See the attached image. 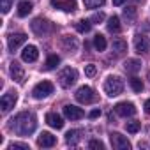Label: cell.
Returning a JSON list of instances; mask_svg holds the SVG:
<instances>
[{
	"label": "cell",
	"instance_id": "cell-29",
	"mask_svg": "<svg viewBox=\"0 0 150 150\" xmlns=\"http://www.w3.org/2000/svg\"><path fill=\"white\" fill-rule=\"evenodd\" d=\"M129 83H131V88H132L134 92H141V90H143V81H141L139 78L134 76V78L129 80Z\"/></svg>",
	"mask_w": 150,
	"mask_h": 150
},
{
	"label": "cell",
	"instance_id": "cell-22",
	"mask_svg": "<svg viewBox=\"0 0 150 150\" xmlns=\"http://www.w3.org/2000/svg\"><path fill=\"white\" fill-rule=\"evenodd\" d=\"M32 11V4L30 2H27V0H23V2H20L18 4V16L20 18H25V16H28V13Z\"/></svg>",
	"mask_w": 150,
	"mask_h": 150
},
{
	"label": "cell",
	"instance_id": "cell-23",
	"mask_svg": "<svg viewBox=\"0 0 150 150\" xmlns=\"http://www.w3.org/2000/svg\"><path fill=\"white\" fill-rule=\"evenodd\" d=\"M90 28H92V21H90V20H80V21L76 23V30L81 32V34L90 32Z\"/></svg>",
	"mask_w": 150,
	"mask_h": 150
},
{
	"label": "cell",
	"instance_id": "cell-31",
	"mask_svg": "<svg viewBox=\"0 0 150 150\" xmlns=\"http://www.w3.org/2000/svg\"><path fill=\"white\" fill-rule=\"evenodd\" d=\"M11 2H13V0H0V9H2L4 14L9 13V9H11Z\"/></svg>",
	"mask_w": 150,
	"mask_h": 150
},
{
	"label": "cell",
	"instance_id": "cell-34",
	"mask_svg": "<svg viewBox=\"0 0 150 150\" xmlns=\"http://www.w3.org/2000/svg\"><path fill=\"white\" fill-rule=\"evenodd\" d=\"M103 20H104V14H103V13H96V14L90 18V21H92V23H101Z\"/></svg>",
	"mask_w": 150,
	"mask_h": 150
},
{
	"label": "cell",
	"instance_id": "cell-12",
	"mask_svg": "<svg viewBox=\"0 0 150 150\" xmlns=\"http://www.w3.org/2000/svg\"><path fill=\"white\" fill-rule=\"evenodd\" d=\"M134 50L138 53H148L150 51V39L145 35H136L134 37Z\"/></svg>",
	"mask_w": 150,
	"mask_h": 150
},
{
	"label": "cell",
	"instance_id": "cell-6",
	"mask_svg": "<svg viewBox=\"0 0 150 150\" xmlns=\"http://www.w3.org/2000/svg\"><path fill=\"white\" fill-rule=\"evenodd\" d=\"M50 94H53V83H51V81H41V83H37V85L34 87V90H32V96H34L35 99H44V97H48Z\"/></svg>",
	"mask_w": 150,
	"mask_h": 150
},
{
	"label": "cell",
	"instance_id": "cell-3",
	"mask_svg": "<svg viewBox=\"0 0 150 150\" xmlns=\"http://www.w3.org/2000/svg\"><path fill=\"white\" fill-rule=\"evenodd\" d=\"M76 80H78V72H76V69H72V67H65V69H62L60 74H58V83H60L64 88L72 87L74 83H76Z\"/></svg>",
	"mask_w": 150,
	"mask_h": 150
},
{
	"label": "cell",
	"instance_id": "cell-36",
	"mask_svg": "<svg viewBox=\"0 0 150 150\" xmlns=\"http://www.w3.org/2000/svg\"><path fill=\"white\" fill-rule=\"evenodd\" d=\"M88 117H90V118H97V117H101V110H92Z\"/></svg>",
	"mask_w": 150,
	"mask_h": 150
},
{
	"label": "cell",
	"instance_id": "cell-26",
	"mask_svg": "<svg viewBox=\"0 0 150 150\" xmlns=\"http://www.w3.org/2000/svg\"><path fill=\"white\" fill-rule=\"evenodd\" d=\"M108 30L110 32H120V20H118V16H111L110 20H108Z\"/></svg>",
	"mask_w": 150,
	"mask_h": 150
},
{
	"label": "cell",
	"instance_id": "cell-32",
	"mask_svg": "<svg viewBox=\"0 0 150 150\" xmlns=\"http://www.w3.org/2000/svg\"><path fill=\"white\" fill-rule=\"evenodd\" d=\"M96 72H97V69H96V65H94V64H88V65H85V74H87L88 78L96 76Z\"/></svg>",
	"mask_w": 150,
	"mask_h": 150
},
{
	"label": "cell",
	"instance_id": "cell-9",
	"mask_svg": "<svg viewBox=\"0 0 150 150\" xmlns=\"http://www.w3.org/2000/svg\"><path fill=\"white\" fill-rule=\"evenodd\" d=\"M51 6L65 13H74L76 11V0H51Z\"/></svg>",
	"mask_w": 150,
	"mask_h": 150
},
{
	"label": "cell",
	"instance_id": "cell-1",
	"mask_svg": "<svg viewBox=\"0 0 150 150\" xmlns=\"http://www.w3.org/2000/svg\"><path fill=\"white\" fill-rule=\"evenodd\" d=\"M35 127H37V118L34 113H28V111L18 113L9 124V129L18 136H28L35 131Z\"/></svg>",
	"mask_w": 150,
	"mask_h": 150
},
{
	"label": "cell",
	"instance_id": "cell-25",
	"mask_svg": "<svg viewBox=\"0 0 150 150\" xmlns=\"http://www.w3.org/2000/svg\"><path fill=\"white\" fill-rule=\"evenodd\" d=\"M124 18H125L127 23H132V21L136 20V7H134V6L125 7V9H124Z\"/></svg>",
	"mask_w": 150,
	"mask_h": 150
},
{
	"label": "cell",
	"instance_id": "cell-17",
	"mask_svg": "<svg viewBox=\"0 0 150 150\" xmlns=\"http://www.w3.org/2000/svg\"><path fill=\"white\" fill-rule=\"evenodd\" d=\"M46 124H48L50 127H53V129H62V127H64V120H62V117L57 115V113H48V115H46Z\"/></svg>",
	"mask_w": 150,
	"mask_h": 150
},
{
	"label": "cell",
	"instance_id": "cell-7",
	"mask_svg": "<svg viewBox=\"0 0 150 150\" xmlns=\"http://www.w3.org/2000/svg\"><path fill=\"white\" fill-rule=\"evenodd\" d=\"M110 139H111L113 148H117V150H129V148H131L129 139H127L125 136H122L120 132H111V134H110Z\"/></svg>",
	"mask_w": 150,
	"mask_h": 150
},
{
	"label": "cell",
	"instance_id": "cell-28",
	"mask_svg": "<svg viewBox=\"0 0 150 150\" xmlns=\"http://www.w3.org/2000/svg\"><path fill=\"white\" fill-rule=\"evenodd\" d=\"M104 2H106V0H83V4H85V7H87V9L101 7V6H104Z\"/></svg>",
	"mask_w": 150,
	"mask_h": 150
},
{
	"label": "cell",
	"instance_id": "cell-35",
	"mask_svg": "<svg viewBox=\"0 0 150 150\" xmlns=\"http://www.w3.org/2000/svg\"><path fill=\"white\" fill-rule=\"evenodd\" d=\"M88 148H104V145H103V141H99V139H92V141L88 143Z\"/></svg>",
	"mask_w": 150,
	"mask_h": 150
},
{
	"label": "cell",
	"instance_id": "cell-15",
	"mask_svg": "<svg viewBox=\"0 0 150 150\" xmlns=\"http://www.w3.org/2000/svg\"><path fill=\"white\" fill-rule=\"evenodd\" d=\"M57 143V138L51 134V132H41L39 138H37V145L42 146V148H50Z\"/></svg>",
	"mask_w": 150,
	"mask_h": 150
},
{
	"label": "cell",
	"instance_id": "cell-20",
	"mask_svg": "<svg viewBox=\"0 0 150 150\" xmlns=\"http://www.w3.org/2000/svg\"><path fill=\"white\" fill-rule=\"evenodd\" d=\"M111 50L115 51V55H124V53L127 51V42L122 41V39H117V41H113Z\"/></svg>",
	"mask_w": 150,
	"mask_h": 150
},
{
	"label": "cell",
	"instance_id": "cell-16",
	"mask_svg": "<svg viewBox=\"0 0 150 150\" xmlns=\"http://www.w3.org/2000/svg\"><path fill=\"white\" fill-rule=\"evenodd\" d=\"M37 57H39V51H37V48L32 46V44H28V46L21 51V58H23V62H35Z\"/></svg>",
	"mask_w": 150,
	"mask_h": 150
},
{
	"label": "cell",
	"instance_id": "cell-19",
	"mask_svg": "<svg viewBox=\"0 0 150 150\" xmlns=\"http://www.w3.org/2000/svg\"><path fill=\"white\" fill-rule=\"evenodd\" d=\"M62 46L67 51H74V50H78V41H76V37H72V35H64L62 37Z\"/></svg>",
	"mask_w": 150,
	"mask_h": 150
},
{
	"label": "cell",
	"instance_id": "cell-13",
	"mask_svg": "<svg viewBox=\"0 0 150 150\" xmlns=\"http://www.w3.org/2000/svg\"><path fill=\"white\" fill-rule=\"evenodd\" d=\"M115 111L120 115V117H132L136 113V108L132 103H118L115 106Z\"/></svg>",
	"mask_w": 150,
	"mask_h": 150
},
{
	"label": "cell",
	"instance_id": "cell-38",
	"mask_svg": "<svg viewBox=\"0 0 150 150\" xmlns=\"http://www.w3.org/2000/svg\"><path fill=\"white\" fill-rule=\"evenodd\" d=\"M125 0H113V6H122Z\"/></svg>",
	"mask_w": 150,
	"mask_h": 150
},
{
	"label": "cell",
	"instance_id": "cell-30",
	"mask_svg": "<svg viewBox=\"0 0 150 150\" xmlns=\"http://www.w3.org/2000/svg\"><path fill=\"white\" fill-rule=\"evenodd\" d=\"M139 127H141V124H139L138 120H132V122H127V124H125V129H127V132H131V134H136V132L139 131Z\"/></svg>",
	"mask_w": 150,
	"mask_h": 150
},
{
	"label": "cell",
	"instance_id": "cell-24",
	"mask_svg": "<svg viewBox=\"0 0 150 150\" xmlns=\"http://www.w3.org/2000/svg\"><path fill=\"white\" fill-rule=\"evenodd\" d=\"M94 46H96L97 51H104V50H106V37H104L103 34H97V35L94 37Z\"/></svg>",
	"mask_w": 150,
	"mask_h": 150
},
{
	"label": "cell",
	"instance_id": "cell-10",
	"mask_svg": "<svg viewBox=\"0 0 150 150\" xmlns=\"http://www.w3.org/2000/svg\"><path fill=\"white\" fill-rule=\"evenodd\" d=\"M64 115H65V118H69V120H80V118H83L85 111H83L81 108H78V106L65 104V106H64Z\"/></svg>",
	"mask_w": 150,
	"mask_h": 150
},
{
	"label": "cell",
	"instance_id": "cell-33",
	"mask_svg": "<svg viewBox=\"0 0 150 150\" xmlns=\"http://www.w3.org/2000/svg\"><path fill=\"white\" fill-rule=\"evenodd\" d=\"M18 148L28 150V145H27V143H13V145H9V150H18Z\"/></svg>",
	"mask_w": 150,
	"mask_h": 150
},
{
	"label": "cell",
	"instance_id": "cell-14",
	"mask_svg": "<svg viewBox=\"0 0 150 150\" xmlns=\"http://www.w3.org/2000/svg\"><path fill=\"white\" fill-rule=\"evenodd\" d=\"M9 72H11L13 80H16L18 83H23V78H25V71H23V67H21L18 62H11V65H9Z\"/></svg>",
	"mask_w": 150,
	"mask_h": 150
},
{
	"label": "cell",
	"instance_id": "cell-27",
	"mask_svg": "<svg viewBox=\"0 0 150 150\" xmlns=\"http://www.w3.org/2000/svg\"><path fill=\"white\" fill-rule=\"evenodd\" d=\"M58 64H60V57L51 55V57H48V60H46V64H44V69H46V71H51V69H55Z\"/></svg>",
	"mask_w": 150,
	"mask_h": 150
},
{
	"label": "cell",
	"instance_id": "cell-18",
	"mask_svg": "<svg viewBox=\"0 0 150 150\" xmlns=\"http://www.w3.org/2000/svg\"><path fill=\"white\" fill-rule=\"evenodd\" d=\"M81 131L80 129H74V131H69L67 134H65V141H67V145H78V141L81 139Z\"/></svg>",
	"mask_w": 150,
	"mask_h": 150
},
{
	"label": "cell",
	"instance_id": "cell-8",
	"mask_svg": "<svg viewBox=\"0 0 150 150\" xmlns=\"http://www.w3.org/2000/svg\"><path fill=\"white\" fill-rule=\"evenodd\" d=\"M16 101H18V96H16V92L4 94V96H2V99H0V108H2V111H4V113H7L9 110H13V108H14Z\"/></svg>",
	"mask_w": 150,
	"mask_h": 150
},
{
	"label": "cell",
	"instance_id": "cell-5",
	"mask_svg": "<svg viewBox=\"0 0 150 150\" xmlns=\"http://www.w3.org/2000/svg\"><path fill=\"white\" fill-rule=\"evenodd\" d=\"M32 30H34V34H37V35H46V34L53 32V25H51L48 20L35 18V20L32 21Z\"/></svg>",
	"mask_w": 150,
	"mask_h": 150
},
{
	"label": "cell",
	"instance_id": "cell-37",
	"mask_svg": "<svg viewBox=\"0 0 150 150\" xmlns=\"http://www.w3.org/2000/svg\"><path fill=\"white\" fill-rule=\"evenodd\" d=\"M143 108H145V113H148V115H150V99H148V101H145V106H143Z\"/></svg>",
	"mask_w": 150,
	"mask_h": 150
},
{
	"label": "cell",
	"instance_id": "cell-4",
	"mask_svg": "<svg viewBox=\"0 0 150 150\" xmlns=\"http://www.w3.org/2000/svg\"><path fill=\"white\" fill-rule=\"evenodd\" d=\"M74 97H76V101L81 103V104H90V103L96 101V94H94V90H92L90 87H87V85L80 87V88L76 90V94H74Z\"/></svg>",
	"mask_w": 150,
	"mask_h": 150
},
{
	"label": "cell",
	"instance_id": "cell-11",
	"mask_svg": "<svg viewBox=\"0 0 150 150\" xmlns=\"http://www.w3.org/2000/svg\"><path fill=\"white\" fill-rule=\"evenodd\" d=\"M25 42H27V35L21 34V32H18V34H11V35L7 37V46H9L11 51L18 50V48H20L21 44H25Z\"/></svg>",
	"mask_w": 150,
	"mask_h": 150
},
{
	"label": "cell",
	"instance_id": "cell-2",
	"mask_svg": "<svg viewBox=\"0 0 150 150\" xmlns=\"http://www.w3.org/2000/svg\"><path fill=\"white\" fill-rule=\"evenodd\" d=\"M122 90H124V81H122L118 76H110V78L104 81V92H106L110 97L120 96Z\"/></svg>",
	"mask_w": 150,
	"mask_h": 150
},
{
	"label": "cell",
	"instance_id": "cell-21",
	"mask_svg": "<svg viewBox=\"0 0 150 150\" xmlns=\"http://www.w3.org/2000/svg\"><path fill=\"white\" fill-rule=\"evenodd\" d=\"M124 67H125L127 72H138V71L141 69V62H139L138 58H129V60L124 64Z\"/></svg>",
	"mask_w": 150,
	"mask_h": 150
}]
</instances>
